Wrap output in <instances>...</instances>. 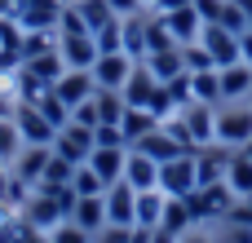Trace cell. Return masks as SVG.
<instances>
[{"label": "cell", "instance_id": "obj_28", "mask_svg": "<svg viewBox=\"0 0 252 243\" xmlns=\"http://www.w3.org/2000/svg\"><path fill=\"white\" fill-rule=\"evenodd\" d=\"M75 168H80V164H71L66 155H58V151H53V159H49V168H44V177H40V186H71V177H75Z\"/></svg>", "mask_w": 252, "mask_h": 243}, {"label": "cell", "instance_id": "obj_29", "mask_svg": "<svg viewBox=\"0 0 252 243\" xmlns=\"http://www.w3.org/2000/svg\"><path fill=\"white\" fill-rule=\"evenodd\" d=\"M71 4L80 9V18H84V27H89V31H97V27H106V22L115 18L106 0H71Z\"/></svg>", "mask_w": 252, "mask_h": 243}, {"label": "cell", "instance_id": "obj_23", "mask_svg": "<svg viewBox=\"0 0 252 243\" xmlns=\"http://www.w3.org/2000/svg\"><path fill=\"white\" fill-rule=\"evenodd\" d=\"M164 208H168V195H164V190H137V226L159 230Z\"/></svg>", "mask_w": 252, "mask_h": 243}, {"label": "cell", "instance_id": "obj_10", "mask_svg": "<svg viewBox=\"0 0 252 243\" xmlns=\"http://www.w3.org/2000/svg\"><path fill=\"white\" fill-rule=\"evenodd\" d=\"M133 58L128 53H97V62L89 66L93 71V80H97V89H124L128 84V75H133Z\"/></svg>", "mask_w": 252, "mask_h": 243}, {"label": "cell", "instance_id": "obj_16", "mask_svg": "<svg viewBox=\"0 0 252 243\" xmlns=\"http://www.w3.org/2000/svg\"><path fill=\"white\" fill-rule=\"evenodd\" d=\"M124 182H128L133 190H159V159H151V155H142V151H133V146H128Z\"/></svg>", "mask_w": 252, "mask_h": 243}, {"label": "cell", "instance_id": "obj_6", "mask_svg": "<svg viewBox=\"0 0 252 243\" xmlns=\"http://www.w3.org/2000/svg\"><path fill=\"white\" fill-rule=\"evenodd\" d=\"M13 18H18V27H22V31H58L62 0H18Z\"/></svg>", "mask_w": 252, "mask_h": 243}, {"label": "cell", "instance_id": "obj_39", "mask_svg": "<svg viewBox=\"0 0 252 243\" xmlns=\"http://www.w3.org/2000/svg\"><path fill=\"white\" fill-rule=\"evenodd\" d=\"M239 53H244V62L252 66V27L244 31V35H239Z\"/></svg>", "mask_w": 252, "mask_h": 243}, {"label": "cell", "instance_id": "obj_30", "mask_svg": "<svg viewBox=\"0 0 252 243\" xmlns=\"http://www.w3.org/2000/svg\"><path fill=\"white\" fill-rule=\"evenodd\" d=\"M93 40H97V53H124V27H120V18H111L106 27H97Z\"/></svg>", "mask_w": 252, "mask_h": 243}, {"label": "cell", "instance_id": "obj_11", "mask_svg": "<svg viewBox=\"0 0 252 243\" xmlns=\"http://www.w3.org/2000/svg\"><path fill=\"white\" fill-rule=\"evenodd\" d=\"M58 53H62V62H66V66H75V71H89V66L97 62V40H93V31L58 35Z\"/></svg>", "mask_w": 252, "mask_h": 243}, {"label": "cell", "instance_id": "obj_17", "mask_svg": "<svg viewBox=\"0 0 252 243\" xmlns=\"http://www.w3.org/2000/svg\"><path fill=\"white\" fill-rule=\"evenodd\" d=\"M221 71V102H248L252 97V66L248 62H230L217 66Z\"/></svg>", "mask_w": 252, "mask_h": 243}, {"label": "cell", "instance_id": "obj_26", "mask_svg": "<svg viewBox=\"0 0 252 243\" xmlns=\"http://www.w3.org/2000/svg\"><path fill=\"white\" fill-rule=\"evenodd\" d=\"M22 66H27L35 80H44L49 89H53V84H58V75L66 71V62H62V53H58V49H49V53H40V58H31V62H22Z\"/></svg>", "mask_w": 252, "mask_h": 243}, {"label": "cell", "instance_id": "obj_32", "mask_svg": "<svg viewBox=\"0 0 252 243\" xmlns=\"http://www.w3.org/2000/svg\"><path fill=\"white\" fill-rule=\"evenodd\" d=\"M71 190H75V195H106V182H102L89 164H80L75 177H71Z\"/></svg>", "mask_w": 252, "mask_h": 243}, {"label": "cell", "instance_id": "obj_31", "mask_svg": "<svg viewBox=\"0 0 252 243\" xmlns=\"http://www.w3.org/2000/svg\"><path fill=\"white\" fill-rule=\"evenodd\" d=\"M18 151H22V137H18V124H13V115H9V120H0V164L9 168V164L18 159Z\"/></svg>", "mask_w": 252, "mask_h": 243}, {"label": "cell", "instance_id": "obj_4", "mask_svg": "<svg viewBox=\"0 0 252 243\" xmlns=\"http://www.w3.org/2000/svg\"><path fill=\"white\" fill-rule=\"evenodd\" d=\"M199 44L208 49L213 66H230V62H244V53H239V31H230V27L204 22V35H199Z\"/></svg>", "mask_w": 252, "mask_h": 243}, {"label": "cell", "instance_id": "obj_35", "mask_svg": "<svg viewBox=\"0 0 252 243\" xmlns=\"http://www.w3.org/2000/svg\"><path fill=\"white\" fill-rule=\"evenodd\" d=\"M93 137H97V146H128L120 124H97V128H93Z\"/></svg>", "mask_w": 252, "mask_h": 243}, {"label": "cell", "instance_id": "obj_33", "mask_svg": "<svg viewBox=\"0 0 252 243\" xmlns=\"http://www.w3.org/2000/svg\"><path fill=\"white\" fill-rule=\"evenodd\" d=\"M49 243H93V235L80 230L75 221H58V226L49 230Z\"/></svg>", "mask_w": 252, "mask_h": 243}, {"label": "cell", "instance_id": "obj_42", "mask_svg": "<svg viewBox=\"0 0 252 243\" xmlns=\"http://www.w3.org/2000/svg\"><path fill=\"white\" fill-rule=\"evenodd\" d=\"M248 27H252V22H248Z\"/></svg>", "mask_w": 252, "mask_h": 243}, {"label": "cell", "instance_id": "obj_7", "mask_svg": "<svg viewBox=\"0 0 252 243\" xmlns=\"http://www.w3.org/2000/svg\"><path fill=\"white\" fill-rule=\"evenodd\" d=\"M177 115H182L186 133H190L195 151H199V146H213V142H217V106H204V102H190V106H182Z\"/></svg>", "mask_w": 252, "mask_h": 243}, {"label": "cell", "instance_id": "obj_12", "mask_svg": "<svg viewBox=\"0 0 252 243\" xmlns=\"http://www.w3.org/2000/svg\"><path fill=\"white\" fill-rule=\"evenodd\" d=\"M164 22H168V31H173V40L177 44H195L199 35H204V18H199V9L186 0V4H177V9H168V13H159Z\"/></svg>", "mask_w": 252, "mask_h": 243}, {"label": "cell", "instance_id": "obj_27", "mask_svg": "<svg viewBox=\"0 0 252 243\" xmlns=\"http://www.w3.org/2000/svg\"><path fill=\"white\" fill-rule=\"evenodd\" d=\"M190 226H199V221H195V213H190V204H186V199H168V208H164V221H159V230L186 235Z\"/></svg>", "mask_w": 252, "mask_h": 243}, {"label": "cell", "instance_id": "obj_37", "mask_svg": "<svg viewBox=\"0 0 252 243\" xmlns=\"http://www.w3.org/2000/svg\"><path fill=\"white\" fill-rule=\"evenodd\" d=\"M115 18H128V13H146V0H106Z\"/></svg>", "mask_w": 252, "mask_h": 243}, {"label": "cell", "instance_id": "obj_3", "mask_svg": "<svg viewBox=\"0 0 252 243\" xmlns=\"http://www.w3.org/2000/svg\"><path fill=\"white\" fill-rule=\"evenodd\" d=\"M13 124H18V137H22V146H53V137H58V128L40 115V106H31V102H18L13 106Z\"/></svg>", "mask_w": 252, "mask_h": 243}, {"label": "cell", "instance_id": "obj_8", "mask_svg": "<svg viewBox=\"0 0 252 243\" xmlns=\"http://www.w3.org/2000/svg\"><path fill=\"white\" fill-rule=\"evenodd\" d=\"M49 159H53V146H22V151H18V159L9 164V177L35 190V186H40V177H44V168H49Z\"/></svg>", "mask_w": 252, "mask_h": 243}, {"label": "cell", "instance_id": "obj_13", "mask_svg": "<svg viewBox=\"0 0 252 243\" xmlns=\"http://www.w3.org/2000/svg\"><path fill=\"white\" fill-rule=\"evenodd\" d=\"M53 93H58L66 106H80V102H89V97L97 93V80H93V71H75V66H66V71L58 75Z\"/></svg>", "mask_w": 252, "mask_h": 243}, {"label": "cell", "instance_id": "obj_14", "mask_svg": "<svg viewBox=\"0 0 252 243\" xmlns=\"http://www.w3.org/2000/svg\"><path fill=\"white\" fill-rule=\"evenodd\" d=\"M106 186H115V182H124V164H128V146H93V155L84 159Z\"/></svg>", "mask_w": 252, "mask_h": 243}, {"label": "cell", "instance_id": "obj_41", "mask_svg": "<svg viewBox=\"0 0 252 243\" xmlns=\"http://www.w3.org/2000/svg\"><path fill=\"white\" fill-rule=\"evenodd\" d=\"M248 106H252V97H248Z\"/></svg>", "mask_w": 252, "mask_h": 243}, {"label": "cell", "instance_id": "obj_9", "mask_svg": "<svg viewBox=\"0 0 252 243\" xmlns=\"http://www.w3.org/2000/svg\"><path fill=\"white\" fill-rule=\"evenodd\" d=\"M106 226H137V190L128 182L106 186Z\"/></svg>", "mask_w": 252, "mask_h": 243}, {"label": "cell", "instance_id": "obj_24", "mask_svg": "<svg viewBox=\"0 0 252 243\" xmlns=\"http://www.w3.org/2000/svg\"><path fill=\"white\" fill-rule=\"evenodd\" d=\"M120 27H124V53H128L133 62H142V58H146V13L120 18Z\"/></svg>", "mask_w": 252, "mask_h": 243}, {"label": "cell", "instance_id": "obj_18", "mask_svg": "<svg viewBox=\"0 0 252 243\" xmlns=\"http://www.w3.org/2000/svg\"><path fill=\"white\" fill-rule=\"evenodd\" d=\"M66 221H75L80 230H89V235H97V230L106 226V199H102V195H80Z\"/></svg>", "mask_w": 252, "mask_h": 243}, {"label": "cell", "instance_id": "obj_34", "mask_svg": "<svg viewBox=\"0 0 252 243\" xmlns=\"http://www.w3.org/2000/svg\"><path fill=\"white\" fill-rule=\"evenodd\" d=\"M71 120H75V124H84V128H97V124H102V115H97V102L89 97V102L71 106Z\"/></svg>", "mask_w": 252, "mask_h": 243}, {"label": "cell", "instance_id": "obj_21", "mask_svg": "<svg viewBox=\"0 0 252 243\" xmlns=\"http://www.w3.org/2000/svg\"><path fill=\"white\" fill-rule=\"evenodd\" d=\"M142 62H146V71H151V75H155L159 84L186 71V62H182V44H177V49H159V53H146Z\"/></svg>", "mask_w": 252, "mask_h": 243}, {"label": "cell", "instance_id": "obj_22", "mask_svg": "<svg viewBox=\"0 0 252 243\" xmlns=\"http://www.w3.org/2000/svg\"><path fill=\"white\" fill-rule=\"evenodd\" d=\"M159 124H164V120H159L155 111H142V106H128V111H124V120H120V128H124V142H128V146H133V142H142V137H146L151 128H159Z\"/></svg>", "mask_w": 252, "mask_h": 243}, {"label": "cell", "instance_id": "obj_5", "mask_svg": "<svg viewBox=\"0 0 252 243\" xmlns=\"http://www.w3.org/2000/svg\"><path fill=\"white\" fill-rule=\"evenodd\" d=\"M93 146H97L93 128H84V124H75V120H66V124L58 128V137H53V151L66 155L71 164H84V159L93 155Z\"/></svg>", "mask_w": 252, "mask_h": 243}, {"label": "cell", "instance_id": "obj_19", "mask_svg": "<svg viewBox=\"0 0 252 243\" xmlns=\"http://www.w3.org/2000/svg\"><path fill=\"white\" fill-rule=\"evenodd\" d=\"M190 75V102H204V106H221V71L208 66V71H186Z\"/></svg>", "mask_w": 252, "mask_h": 243}, {"label": "cell", "instance_id": "obj_1", "mask_svg": "<svg viewBox=\"0 0 252 243\" xmlns=\"http://www.w3.org/2000/svg\"><path fill=\"white\" fill-rule=\"evenodd\" d=\"M252 142V106L248 102H221L217 106V146L244 151Z\"/></svg>", "mask_w": 252, "mask_h": 243}, {"label": "cell", "instance_id": "obj_40", "mask_svg": "<svg viewBox=\"0 0 252 243\" xmlns=\"http://www.w3.org/2000/svg\"><path fill=\"white\" fill-rule=\"evenodd\" d=\"M182 239V235H173V230H155V235H151V243H177Z\"/></svg>", "mask_w": 252, "mask_h": 243}, {"label": "cell", "instance_id": "obj_25", "mask_svg": "<svg viewBox=\"0 0 252 243\" xmlns=\"http://www.w3.org/2000/svg\"><path fill=\"white\" fill-rule=\"evenodd\" d=\"M226 186L239 195V199H252V159L244 151H230V168H226Z\"/></svg>", "mask_w": 252, "mask_h": 243}, {"label": "cell", "instance_id": "obj_15", "mask_svg": "<svg viewBox=\"0 0 252 243\" xmlns=\"http://www.w3.org/2000/svg\"><path fill=\"white\" fill-rule=\"evenodd\" d=\"M195 168H199V186H217L226 182V168H230V151L226 146H199L195 151Z\"/></svg>", "mask_w": 252, "mask_h": 243}, {"label": "cell", "instance_id": "obj_2", "mask_svg": "<svg viewBox=\"0 0 252 243\" xmlns=\"http://www.w3.org/2000/svg\"><path fill=\"white\" fill-rule=\"evenodd\" d=\"M159 190L168 199H190L199 190V168H195V151H182L173 159L159 164Z\"/></svg>", "mask_w": 252, "mask_h": 243}, {"label": "cell", "instance_id": "obj_38", "mask_svg": "<svg viewBox=\"0 0 252 243\" xmlns=\"http://www.w3.org/2000/svg\"><path fill=\"white\" fill-rule=\"evenodd\" d=\"M177 243H217V235H208L204 226H190V230H186V235H182Z\"/></svg>", "mask_w": 252, "mask_h": 243}, {"label": "cell", "instance_id": "obj_20", "mask_svg": "<svg viewBox=\"0 0 252 243\" xmlns=\"http://www.w3.org/2000/svg\"><path fill=\"white\" fill-rule=\"evenodd\" d=\"M133 151H142V155H151V159H159V164H164V159H173V155H182L177 137H173L164 124H159V128H151L142 142H133Z\"/></svg>", "mask_w": 252, "mask_h": 243}, {"label": "cell", "instance_id": "obj_36", "mask_svg": "<svg viewBox=\"0 0 252 243\" xmlns=\"http://www.w3.org/2000/svg\"><path fill=\"white\" fill-rule=\"evenodd\" d=\"M190 4L199 9V18H204V22H217V18H221V9H226V0H190Z\"/></svg>", "mask_w": 252, "mask_h": 243}]
</instances>
